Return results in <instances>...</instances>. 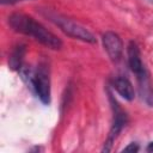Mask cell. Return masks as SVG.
I'll return each mask as SVG.
<instances>
[{
    "mask_svg": "<svg viewBox=\"0 0 153 153\" xmlns=\"http://www.w3.org/2000/svg\"><path fill=\"white\" fill-rule=\"evenodd\" d=\"M8 24L14 31L32 37L49 49L59 50L62 48V41L56 35L27 14L13 13L8 17Z\"/></svg>",
    "mask_w": 153,
    "mask_h": 153,
    "instance_id": "obj_1",
    "label": "cell"
},
{
    "mask_svg": "<svg viewBox=\"0 0 153 153\" xmlns=\"http://www.w3.org/2000/svg\"><path fill=\"white\" fill-rule=\"evenodd\" d=\"M22 79L27 87L39 98V100L48 105L50 103V76L49 69L45 65H38L36 69H31L27 66H22L19 69Z\"/></svg>",
    "mask_w": 153,
    "mask_h": 153,
    "instance_id": "obj_2",
    "label": "cell"
},
{
    "mask_svg": "<svg viewBox=\"0 0 153 153\" xmlns=\"http://www.w3.org/2000/svg\"><path fill=\"white\" fill-rule=\"evenodd\" d=\"M43 14L51 22L54 23L57 27H60L61 31H63L67 36L73 37L75 39L82 41V42H87V43H96V37L92 35V32H90L85 26H82L81 24H79L78 22L62 16L60 13L53 12V11H43Z\"/></svg>",
    "mask_w": 153,
    "mask_h": 153,
    "instance_id": "obj_3",
    "label": "cell"
},
{
    "mask_svg": "<svg viewBox=\"0 0 153 153\" xmlns=\"http://www.w3.org/2000/svg\"><path fill=\"white\" fill-rule=\"evenodd\" d=\"M111 99V104H112V109H114V121H112V124H111V129L109 131V135H108V139L104 143V148L103 151H110L111 149V145L112 142L116 140V137L118 136V134L122 131V129L126 127L127 124V115L126 112L118 106L117 102L112 99V97H110Z\"/></svg>",
    "mask_w": 153,
    "mask_h": 153,
    "instance_id": "obj_4",
    "label": "cell"
},
{
    "mask_svg": "<svg viewBox=\"0 0 153 153\" xmlns=\"http://www.w3.org/2000/svg\"><path fill=\"white\" fill-rule=\"evenodd\" d=\"M102 42L109 57L112 61L117 62L121 59L122 51H123V43L121 37L114 31H106L102 36Z\"/></svg>",
    "mask_w": 153,
    "mask_h": 153,
    "instance_id": "obj_5",
    "label": "cell"
},
{
    "mask_svg": "<svg viewBox=\"0 0 153 153\" xmlns=\"http://www.w3.org/2000/svg\"><path fill=\"white\" fill-rule=\"evenodd\" d=\"M127 54H128V65L131 69L133 73L137 75H141L142 73L146 72V68L143 66V62L141 60V54H140V49L137 47V44L135 42H130L127 49Z\"/></svg>",
    "mask_w": 153,
    "mask_h": 153,
    "instance_id": "obj_6",
    "label": "cell"
},
{
    "mask_svg": "<svg viewBox=\"0 0 153 153\" xmlns=\"http://www.w3.org/2000/svg\"><path fill=\"white\" fill-rule=\"evenodd\" d=\"M137 81H139V91L142 100L149 106H153V85L149 79L148 72L146 71L141 75H137Z\"/></svg>",
    "mask_w": 153,
    "mask_h": 153,
    "instance_id": "obj_7",
    "label": "cell"
},
{
    "mask_svg": "<svg viewBox=\"0 0 153 153\" xmlns=\"http://www.w3.org/2000/svg\"><path fill=\"white\" fill-rule=\"evenodd\" d=\"M112 87L115 91L126 100H133L135 97V91L131 82L123 76H118L112 81Z\"/></svg>",
    "mask_w": 153,
    "mask_h": 153,
    "instance_id": "obj_8",
    "label": "cell"
},
{
    "mask_svg": "<svg viewBox=\"0 0 153 153\" xmlns=\"http://www.w3.org/2000/svg\"><path fill=\"white\" fill-rule=\"evenodd\" d=\"M24 53H25V48L24 45H19L14 49V51L12 53L11 57H10V67L12 69H19L23 63V57H24Z\"/></svg>",
    "mask_w": 153,
    "mask_h": 153,
    "instance_id": "obj_9",
    "label": "cell"
},
{
    "mask_svg": "<svg viewBox=\"0 0 153 153\" xmlns=\"http://www.w3.org/2000/svg\"><path fill=\"white\" fill-rule=\"evenodd\" d=\"M139 151V145L133 142V143H129L127 147L123 148V152H137Z\"/></svg>",
    "mask_w": 153,
    "mask_h": 153,
    "instance_id": "obj_10",
    "label": "cell"
},
{
    "mask_svg": "<svg viewBox=\"0 0 153 153\" xmlns=\"http://www.w3.org/2000/svg\"><path fill=\"white\" fill-rule=\"evenodd\" d=\"M20 1H26V0H0V2L2 5H8V4H16V2H20Z\"/></svg>",
    "mask_w": 153,
    "mask_h": 153,
    "instance_id": "obj_11",
    "label": "cell"
},
{
    "mask_svg": "<svg viewBox=\"0 0 153 153\" xmlns=\"http://www.w3.org/2000/svg\"><path fill=\"white\" fill-rule=\"evenodd\" d=\"M147 151L148 152H153V142H149V145L147 146Z\"/></svg>",
    "mask_w": 153,
    "mask_h": 153,
    "instance_id": "obj_12",
    "label": "cell"
}]
</instances>
